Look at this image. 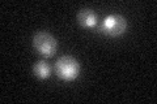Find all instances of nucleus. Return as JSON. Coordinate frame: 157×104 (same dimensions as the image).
I'll use <instances>...</instances> for the list:
<instances>
[{
  "label": "nucleus",
  "instance_id": "obj_4",
  "mask_svg": "<svg viewBox=\"0 0 157 104\" xmlns=\"http://www.w3.org/2000/svg\"><path fill=\"white\" fill-rule=\"evenodd\" d=\"M77 21L82 27L92 29V27L97 26L98 16H97V13L93 11V9L84 8V9H81V11L77 13Z\"/></svg>",
  "mask_w": 157,
  "mask_h": 104
},
{
  "label": "nucleus",
  "instance_id": "obj_3",
  "mask_svg": "<svg viewBox=\"0 0 157 104\" xmlns=\"http://www.w3.org/2000/svg\"><path fill=\"white\" fill-rule=\"evenodd\" d=\"M127 29V21L121 14H110L106 16L102 21L100 30L101 33L106 34L110 37H119L122 35Z\"/></svg>",
  "mask_w": 157,
  "mask_h": 104
},
{
  "label": "nucleus",
  "instance_id": "obj_1",
  "mask_svg": "<svg viewBox=\"0 0 157 104\" xmlns=\"http://www.w3.org/2000/svg\"><path fill=\"white\" fill-rule=\"evenodd\" d=\"M55 73L63 81H75L80 74V64L72 56H62L55 63Z\"/></svg>",
  "mask_w": 157,
  "mask_h": 104
},
{
  "label": "nucleus",
  "instance_id": "obj_2",
  "mask_svg": "<svg viewBox=\"0 0 157 104\" xmlns=\"http://www.w3.org/2000/svg\"><path fill=\"white\" fill-rule=\"evenodd\" d=\"M33 46L38 53L45 57H51L55 55L58 49V42L50 33L38 31L33 37Z\"/></svg>",
  "mask_w": 157,
  "mask_h": 104
},
{
  "label": "nucleus",
  "instance_id": "obj_5",
  "mask_svg": "<svg viewBox=\"0 0 157 104\" xmlns=\"http://www.w3.org/2000/svg\"><path fill=\"white\" fill-rule=\"evenodd\" d=\"M33 72L38 78H41V80H46V78H48L50 77V74H51V68L46 61L41 60V61H37L36 64H34Z\"/></svg>",
  "mask_w": 157,
  "mask_h": 104
}]
</instances>
